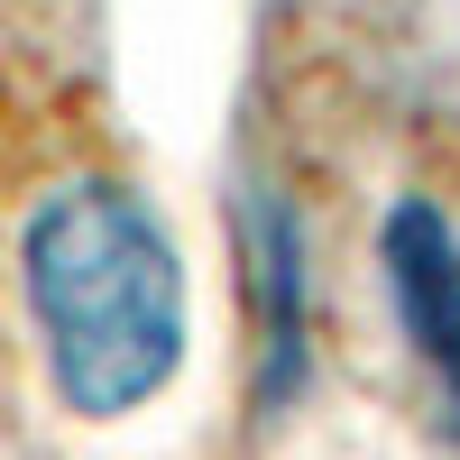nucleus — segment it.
<instances>
[{
    "label": "nucleus",
    "instance_id": "nucleus-1",
    "mask_svg": "<svg viewBox=\"0 0 460 460\" xmlns=\"http://www.w3.org/2000/svg\"><path fill=\"white\" fill-rule=\"evenodd\" d=\"M19 304L74 424L147 414L194 350V286L166 212L129 175H65L19 221Z\"/></svg>",
    "mask_w": 460,
    "mask_h": 460
},
{
    "label": "nucleus",
    "instance_id": "nucleus-2",
    "mask_svg": "<svg viewBox=\"0 0 460 460\" xmlns=\"http://www.w3.org/2000/svg\"><path fill=\"white\" fill-rule=\"evenodd\" d=\"M230 277H240V350H249V424H277L314 387V230L286 175H230Z\"/></svg>",
    "mask_w": 460,
    "mask_h": 460
},
{
    "label": "nucleus",
    "instance_id": "nucleus-3",
    "mask_svg": "<svg viewBox=\"0 0 460 460\" xmlns=\"http://www.w3.org/2000/svg\"><path fill=\"white\" fill-rule=\"evenodd\" d=\"M377 286H387L396 341H405L414 377H424L433 433L460 451V221L442 194L405 184L377 212Z\"/></svg>",
    "mask_w": 460,
    "mask_h": 460
}]
</instances>
